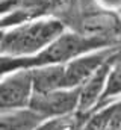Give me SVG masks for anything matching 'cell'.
I'll return each instance as SVG.
<instances>
[{"mask_svg":"<svg viewBox=\"0 0 121 130\" xmlns=\"http://www.w3.org/2000/svg\"><path fill=\"white\" fill-rule=\"evenodd\" d=\"M109 64H111V61L106 65H103L95 74H92L79 88L77 113L80 117H88L89 113H92L100 106L103 94H104V88H106V77H108Z\"/></svg>","mask_w":121,"mask_h":130,"instance_id":"obj_5","label":"cell"},{"mask_svg":"<svg viewBox=\"0 0 121 130\" xmlns=\"http://www.w3.org/2000/svg\"><path fill=\"white\" fill-rule=\"evenodd\" d=\"M65 29L50 17H38L12 26L0 38V56L26 59L46 50Z\"/></svg>","mask_w":121,"mask_h":130,"instance_id":"obj_1","label":"cell"},{"mask_svg":"<svg viewBox=\"0 0 121 130\" xmlns=\"http://www.w3.org/2000/svg\"><path fill=\"white\" fill-rule=\"evenodd\" d=\"M117 47L97 48L83 53L65 64V88L77 89L80 88L92 74H95L103 65H106L115 55Z\"/></svg>","mask_w":121,"mask_h":130,"instance_id":"obj_4","label":"cell"},{"mask_svg":"<svg viewBox=\"0 0 121 130\" xmlns=\"http://www.w3.org/2000/svg\"><path fill=\"white\" fill-rule=\"evenodd\" d=\"M33 94H49L65 88V65H41L30 70Z\"/></svg>","mask_w":121,"mask_h":130,"instance_id":"obj_6","label":"cell"},{"mask_svg":"<svg viewBox=\"0 0 121 130\" xmlns=\"http://www.w3.org/2000/svg\"><path fill=\"white\" fill-rule=\"evenodd\" d=\"M118 100H121V55L115 52V55L112 56L111 64H109L108 77H106V88H104V94H103L101 103L98 107L114 103V101H118Z\"/></svg>","mask_w":121,"mask_h":130,"instance_id":"obj_9","label":"cell"},{"mask_svg":"<svg viewBox=\"0 0 121 130\" xmlns=\"http://www.w3.org/2000/svg\"><path fill=\"white\" fill-rule=\"evenodd\" d=\"M79 88L77 89H58L49 94H33L29 109L35 112L42 121L62 118L77 113Z\"/></svg>","mask_w":121,"mask_h":130,"instance_id":"obj_3","label":"cell"},{"mask_svg":"<svg viewBox=\"0 0 121 130\" xmlns=\"http://www.w3.org/2000/svg\"><path fill=\"white\" fill-rule=\"evenodd\" d=\"M120 101V100H118ZM118 101L104 104L101 107H98L97 110H94L89 113L82 124V130H108V126L111 123V118L118 106Z\"/></svg>","mask_w":121,"mask_h":130,"instance_id":"obj_10","label":"cell"},{"mask_svg":"<svg viewBox=\"0 0 121 130\" xmlns=\"http://www.w3.org/2000/svg\"><path fill=\"white\" fill-rule=\"evenodd\" d=\"M104 9L114 11V12H120L121 11V0H97Z\"/></svg>","mask_w":121,"mask_h":130,"instance_id":"obj_11","label":"cell"},{"mask_svg":"<svg viewBox=\"0 0 121 130\" xmlns=\"http://www.w3.org/2000/svg\"><path fill=\"white\" fill-rule=\"evenodd\" d=\"M32 97L30 70H15L0 77V112L27 109Z\"/></svg>","mask_w":121,"mask_h":130,"instance_id":"obj_2","label":"cell"},{"mask_svg":"<svg viewBox=\"0 0 121 130\" xmlns=\"http://www.w3.org/2000/svg\"><path fill=\"white\" fill-rule=\"evenodd\" d=\"M42 120L27 109L0 112V130H35Z\"/></svg>","mask_w":121,"mask_h":130,"instance_id":"obj_8","label":"cell"},{"mask_svg":"<svg viewBox=\"0 0 121 130\" xmlns=\"http://www.w3.org/2000/svg\"><path fill=\"white\" fill-rule=\"evenodd\" d=\"M46 17L58 21L65 30L77 32L80 23V0H49Z\"/></svg>","mask_w":121,"mask_h":130,"instance_id":"obj_7","label":"cell"}]
</instances>
